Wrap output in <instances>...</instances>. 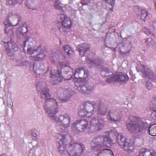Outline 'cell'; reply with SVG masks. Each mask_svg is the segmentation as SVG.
<instances>
[{
  "label": "cell",
  "mask_w": 156,
  "mask_h": 156,
  "mask_svg": "<svg viewBox=\"0 0 156 156\" xmlns=\"http://www.w3.org/2000/svg\"><path fill=\"white\" fill-rule=\"evenodd\" d=\"M150 107L152 111H155V108H156V99L154 97L151 101V103H150Z\"/></svg>",
  "instance_id": "74e56055"
},
{
  "label": "cell",
  "mask_w": 156,
  "mask_h": 156,
  "mask_svg": "<svg viewBox=\"0 0 156 156\" xmlns=\"http://www.w3.org/2000/svg\"><path fill=\"white\" fill-rule=\"evenodd\" d=\"M59 72L62 78L65 80H69L74 75L73 69L70 66L65 65H63L61 66Z\"/></svg>",
  "instance_id": "9a60e30c"
},
{
  "label": "cell",
  "mask_w": 156,
  "mask_h": 156,
  "mask_svg": "<svg viewBox=\"0 0 156 156\" xmlns=\"http://www.w3.org/2000/svg\"><path fill=\"white\" fill-rule=\"evenodd\" d=\"M19 2L18 1H7V3L9 5H15L16 3Z\"/></svg>",
  "instance_id": "ab89813d"
},
{
  "label": "cell",
  "mask_w": 156,
  "mask_h": 156,
  "mask_svg": "<svg viewBox=\"0 0 156 156\" xmlns=\"http://www.w3.org/2000/svg\"><path fill=\"white\" fill-rule=\"evenodd\" d=\"M5 48L7 53L10 55H13L18 51V47L12 41H9L5 43Z\"/></svg>",
  "instance_id": "7402d4cb"
},
{
  "label": "cell",
  "mask_w": 156,
  "mask_h": 156,
  "mask_svg": "<svg viewBox=\"0 0 156 156\" xmlns=\"http://www.w3.org/2000/svg\"><path fill=\"white\" fill-rule=\"evenodd\" d=\"M75 85L77 89L83 94H89L93 90V85L91 82H90L88 80H85L80 82H76Z\"/></svg>",
  "instance_id": "8fae6325"
},
{
  "label": "cell",
  "mask_w": 156,
  "mask_h": 156,
  "mask_svg": "<svg viewBox=\"0 0 156 156\" xmlns=\"http://www.w3.org/2000/svg\"><path fill=\"white\" fill-rule=\"evenodd\" d=\"M66 151L69 155H79L83 152L84 147L83 145L80 143H73L68 146Z\"/></svg>",
  "instance_id": "8992f818"
},
{
  "label": "cell",
  "mask_w": 156,
  "mask_h": 156,
  "mask_svg": "<svg viewBox=\"0 0 156 156\" xmlns=\"http://www.w3.org/2000/svg\"><path fill=\"white\" fill-rule=\"evenodd\" d=\"M74 94V91L68 88H60L57 91V98L62 102L67 101L73 96Z\"/></svg>",
  "instance_id": "9c48e42d"
},
{
  "label": "cell",
  "mask_w": 156,
  "mask_h": 156,
  "mask_svg": "<svg viewBox=\"0 0 156 156\" xmlns=\"http://www.w3.org/2000/svg\"><path fill=\"white\" fill-rule=\"evenodd\" d=\"M70 117L68 115H61L57 118L58 124L63 128H67L70 124Z\"/></svg>",
  "instance_id": "44dd1931"
},
{
  "label": "cell",
  "mask_w": 156,
  "mask_h": 156,
  "mask_svg": "<svg viewBox=\"0 0 156 156\" xmlns=\"http://www.w3.org/2000/svg\"><path fill=\"white\" fill-rule=\"evenodd\" d=\"M128 79H129L128 76L122 73H115L114 74H112L111 75H110L107 77V81L109 83H115V82L124 83L127 81Z\"/></svg>",
  "instance_id": "30bf717a"
},
{
  "label": "cell",
  "mask_w": 156,
  "mask_h": 156,
  "mask_svg": "<svg viewBox=\"0 0 156 156\" xmlns=\"http://www.w3.org/2000/svg\"><path fill=\"white\" fill-rule=\"evenodd\" d=\"M127 141H128L127 138L126 137V136L124 134H122L121 133H118L116 142L118 143V144L120 146V147L123 149V147H124V146L127 143Z\"/></svg>",
  "instance_id": "484cf974"
},
{
  "label": "cell",
  "mask_w": 156,
  "mask_h": 156,
  "mask_svg": "<svg viewBox=\"0 0 156 156\" xmlns=\"http://www.w3.org/2000/svg\"><path fill=\"white\" fill-rule=\"evenodd\" d=\"M52 59L55 62L62 63L64 61V56L60 52H54L52 54Z\"/></svg>",
  "instance_id": "f1b7e54d"
},
{
  "label": "cell",
  "mask_w": 156,
  "mask_h": 156,
  "mask_svg": "<svg viewBox=\"0 0 156 156\" xmlns=\"http://www.w3.org/2000/svg\"><path fill=\"white\" fill-rule=\"evenodd\" d=\"M44 109L50 116H54L58 110V105L57 101L54 98H48L44 104Z\"/></svg>",
  "instance_id": "277c9868"
},
{
  "label": "cell",
  "mask_w": 156,
  "mask_h": 156,
  "mask_svg": "<svg viewBox=\"0 0 156 156\" xmlns=\"http://www.w3.org/2000/svg\"><path fill=\"white\" fill-rule=\"evenodd\" d=\"M112 144L106 136H97L94 137L91 143V146L94 151H100L104 148H108Z\"/></svg>",
  "instance_id": "7a4b0ae2"
},
{
  "label": "cell",
  "mask_w": 156,
  "mask_h": 156,
  "mask_svg": "<svg viewBox=\"0 0 156 156\" xmlns=\"http://www.w3.org/2000/svg\"><path fill=\"white\" fill-rule=\"evenodd\" d=\"M20 21V18L17 14L15 13H9L7 16L6 23L9 24L10 26H15L18 24Z\"/></svg>",
  "instance_id": "ffe728a7"
},
{
  "label": "cell",
  "mask_w": 156,
  "mask_h": 156,
  "mask_svg": "<svg viewBox=\"0 0 156 156\" xmlns=\"http://www.w3.org/2000/svg\"><path fill=\"white\" fill-rule=\"evenodd\" d=\"M151 117L153 119H155L156 118V115H155V111H153L152 113H151Z\"/></svg>",
  "instance_id": "7bdbcfd3"
},
{
  "label": "cell",
  "mask_w": 156,
  "mask_h": 156,
  "mask_svg": "<svg viewBox=\"0 0 156 156\" xmlns=\"http://www.w3.org/2000/svg\"><path fill=\"white\" fill-rule=\"evenodd\" d=\"M130 43L128 41H124L122 42L121 47H120V51L121 52H124V50L127 48V49L129 51L130 49Z\"/></svg>",
  "instance_id": "d6a6232c"
},
{
  "label": "cell",
  "mask_w": 156,
  "mask_h": 156,
  "mask_svg": "<svg viewBox=\"0 0 156 156\" xmlns=\"http://www.w3.org/2000/svg\"><path fill=\"white\" fill-rule=\"evenodd\" d=\"M46 49L43 46H37V48L30 54V56L35 59V60H43L46 55Z\"/></svg>",
  "instance_id": "5bb4252c"
},
{
  "label": "cell",
  "mask_w": 156,
  "mask_h": 156,
  "mask_svg": "<svg viewBox=\"0 0 156 156\" xmlns=\"http://www.w3.org/2000/svg\"><path fill=\"white\" fill-rule=\"evenodd\" d=\"M104 120L101 118H94L90 122L88 126V130L90 133H94L102 129L104 126Z\"/></svg>",
  "instance_id": "52a82bcc"
},
{
  "label": "cell",
  "mask_w": 156,
  "mask_h": 156,
  "mask_svg": "<svg viewBox=\"0 0 156 156\" xmlns=\"http://www.w3.org/2000/svg\"><path fill=\"white\" fill-rule=\"evenodd\" d=\"M63 49L64 52H65L68 55H72V54H73V52H74V51H73L72 48H71L70 46L68 45V44H65V45H63Z\"/></svg>",
  "instance_id": "d590c367"
},
{
  "label": "cell",
  "mask_w": 156,
  "mask_h": 156,
  "mask_svg": "<svg viewBox=\"0 0 156 156\" xmlns=\"http://www.w3.org/2000/svg\"><path fill=\"white\" fill-rule=\"evenodd\" d=\"M49 66L46 61L44 60H35L34 63V72L39 75H43L48 71Z\"/></svg>",
  "instance_id": "ba28073f"
},
{
  "label": "cell",
  "mask_w": 156,
  "mask_h": 156,
  "mask_svg": "<svg viewBox=\"0 0 156 156\" xmlns=\"http://www.w3.org/2000/svg\"><path fill=\"white\" fill-rule=\"evenodd\" d=\"M139 155L141 156H154L155 155V152L153 150L143 148L140 151Z\"/></svg>",
  "instance_id": "f546056e"
},
{
  "label": "cell",
  "mask_w": 156,
  "mask_h": 156,
  "mask_svg": "<svg viewBox=\"0 0 156 156\" xmlns=\"http://www.w3.org/2000/svg\"><path fill=\"white\" fill-rule=\"evenodd\" d=\"M126 128L132 133H138L142 132L146 127L145 122L140 118L131 116L126 121Z\"/></svg>",
  "instance_id": "6da1fadb"
},
{
  "label": "cell",
  "mask_w": 156,
  "mask_h": 156,
  "mask_svg": "<svg viewBox=\"0 0 156 156\" xmlns=\"http://www.w3.org/2000/svg\"><path fill=\"white\" fill-rule=\"evenodd\" d=\"M148 133L150 135L152 136H155L156 135V124L154 123L151 124L148 128Z\"/></svg>",
  "instance_id": "836d02e7"
},
{
  "label": "cell",
  "mask_w": 156,
  "mask_h": 156,
  "mask_svg": "<svg viewBox=\"0 0 156 156\" xmlns=\"http://www.w3.org/2000/svg\"><path fill=\"white\" fill-rule=\"evenodd\" d=\"M106 107L104 106V105L102 104H100L99 105V107H98V113L99 115H104L105 113H106Z\"/></svg>",
  "instance_id": "8d00e7d4"
},
{
  "label": "cell",
  "mask_w": 156,
  "mask_h": 156,
  "mask_svg": "<svg viewBox=\"0 0 156 156\" xmlns=\"http://www.w3.org/2000/svg\"><path fill=\"white\" fill-rule=\"evenodd\" d=\"M146 85H147V88H148V89H149V90H150V89H151V88H152V85L151 82H148L147 83Z\"/></svg>",
  "instance_id": "60d3db41"
},
{
  "label": "cell",
  "mask_w": 156,
  "mask_h": 156,
  "mask_svg": "<svg viewBox=\"0 0 156 156\" xmlns=\"http://www.w3.org/2000/svg\"><path fill=\"white\" fill-rule=\"evenodd\" d=\"M147 13L146 11L143 10L141 11V13H140V18L143 20V21H145L146 18H147Z\"/></svg>",
  "instance_id": "f35d334b"
},
{
  "label": "cell",
  "mask_w": 156,
  "mask_h": 156,
  "mask_svg": "<svg viewBox=\"0 0 156 156\" xmlns=\"http://www.w3.org/2000/svg\"><path fill=\"white\" fill-rule=\"evenodd\" d=\"M108 118L112 121L117 122L121 119V114L119 112H118L116 110H110L108 112Z\"/></svg>",
  "instance_id": "cb8c5ba5"
},
{
  "label": "cell",
  "mask_w": 156,
  "mask_h": 156,
  "mask_svg": "<svg viewBox=\"0 0 156 156\" xmlns=\"http://www.w3.org/2000/svg\"><path fill=\"white\" fill-rule=\"evenodd\" d=\"M73 141L71 136L68 134L62 135L58 136V150L60 153H63L67 146L69 145Z\"/></svg>",
  "instance_id": "5b68a950"
},
{
  "label": "cell",
  "mask_w": 156,
  "mask_h": 156,
  "mask_svg": "<svg viewBox=\"0 0 156 156\" xmlns=\"http://www.w3.org/2000/svg\"><path fill=\"white\" fill-rule=\"evenodd\" d=\"M90 45L87 43H81L79 44L77 47V50L80 54V55H84L90 49Z\"/></svg>",
  "instance_id": "83f0119b"
},
{
  "label": "cell",
  "mask_w": 156,
  "mask_h": 156,
  "mask_svg": "<svg viewBox=\"0 0 156 156\" xmlns=\"http://www.w3.org/2000/svg\"><path fill=\"white\" fill-rule=\"evenodd\" d=\"M28 32V27L26 24H21L17 29V36L20 38L24 37Z\"/></svg>",
  "instance_id": "4316f807"
},
{
  "label": "cell",
  "mask_w": 156,
  "mask_h": 156,
  "mask_svg": "<svg viewBox=\"0 0 156 156\" xmlns=\"http://www.w3.org/2000/svg\"><path fill=\"white\" fill-rule=\"evenodd\" d=\"M137 71L144 77L149 79H154V74L152 71L149 69L147 67L142 65H138L136 66Z\"/></svg>",
  "instance_id": "ac0fdd59"
},
{
  "label": "cell",
  "mask_w": 156,
  "mask_h": 156,
  "mask_svg": "<svg viewBox=\"0 0 156 156\" xmlns=\"http://www.w3.org/2000/svg\"><path fill=\"white\" fill-rule=\"evenodd\" d=\"M117 136H118V133L115 130H110L108 132H107V135H106L107 138H108V140H109V141L112 144L116 143Z\"/></svg>",
  "instance_id": "d4e9b609"
},
{
  "label": "cell",
  "mask_w": 156,
  "mask_h": 156,
  "mask_svg": "<svg viewBox=\"0 0 156 156\" xmlns=\"http://www.w3.org/2000/svg\"><path fill=\"white\" fill-rule=\"evenodd\" d=\"M98 155L99 156H111L113 155V153L108 148H104L100 150L98 153Z\"/></svg>",
  "instance_id": "4dcf8cb0"
},
{
  "label": "cell",
  "mask_w": 156,
  "mask_h": 156,
  "mask_svg": "<svg viewBox=\"0 0 156 156\" xmlns=\"http://www.w3.org/2000/svg\"><path fill=\"white\" fill-rule=\"evenodd\" d=\"M134 147H135V146L133 145V143H132L129 140H128L127 143L123 147V149L126 152H133V151L134 150Z\"/></svg>",
  "instance_id": "1f68e13d"
},
{
  "label": "cell",
  "mask_w": 156,
  "mask_h": 156,
  "mask_svg": "<svg viewBox=\"0 0 156 156\" xmlns=\"http://www.w3.org/2000/svg\"><path fill=\"white\" fill-rule=\"evenodd\" d=\"M51 83L52 85H57L62 81V77L60 74V72L57 69H52L50 74Z\"/></svg>",
  "instance_id": "d6986e66"
},
{
  "label": "cell",
  "mask_w": 156,
  "mask_h": 156,
  "mask_svg": "<svg viewBox=\"0 0 156 156\" xmlns=\"http://www.w3.org/2000/svg\"><path fill=\"white\" fill-rule=\"evenodd\" d=\"M132 143H133V144L135 146L140 147V146H141L143 144L144 140L141 137H136L134 139V140Z\"/></svg>",
  "instance_id": "e575fe53"
},
{
  "label": "cell",
  "mask_w": 156,
  "mask_h": 156,
  "mask_svg": "<svg viewBox=\"0 0 156 156\" xmlns=\"http://www.w3.org/2000/svg\"><path fill=\"white\" fill-rule=\"evenodd\" d=\"M88 73L87 71L83 68H77L74 73L73 79L74 82H80L87 80Z\"/></svg>",
  "instance_id": "7c38bea8"
},
{
  "label": "cell",
  "mask_w": 156,
  "mask_h": 156,
  "mask_svg": "<svg viewBox=\"0 0 156 156\" xmlns=\"http://www.w3.org/2000/svg\"><path fill=\"white\" fill-rule=\"evenodd\" d=\"M73 130L77 132L80 133L83 132L88 126V121L85 119H81L76 121L73 124Z\"/></svg>",
  "instance_id": "e0dca14e"
},
{
  "label": "cell",
  "mask_w": 156,
  "mask_h": 156,
  "mask_svg": "<svg viewBox=\"0 0 156 156\" xmlns=\"http://www.w3.org/2000/svg\"><path fill=\"white\" fill-rule=\"evenodd\" d=\"M37 48V42L34 38L30 37L25 40L23 45V49L25 53L30 55Z\"/></svg>",
  "instance_id": "4fadbf2b"
},
{
  "label": "cell",
  "mask_w": 156,
  "mask_h": 156,
  "mask_svg": "<svg viewBox=\"0 0 156 156\" xmlns=\"http://www.w3.org/2000/svg\"><path fill=\"white\" fill-rule=\"evenodd\" d=\"M94 110V104L90 101L83 102L78 109V115L82 118H89L92 116Z\"/></svg>",
  "instance_id": "3957f363"
},
{
  "label": "cell",
  "mask_w": 156,
  "mask_h": 156,
  "mask_svg": "<svg viewBox=\"0 0 156 156\" xmlns=\"http://www.w3.org/2000/svg\"><path fill=\"white\" fill-rule=\"evenodd\" d=\"M32 136L34 138H37L38 137V133L37 132H32Z\"/></svg>",
  "instance_id": "b9f144b4"
},
{
  "label": "cell",
  "mask_w": 156,
  "mask_h": 156,
  "mask_svg": "<svg viewBox=\"0 0 156 156\" xmlns=\"http://www.w3.org/2000/svg\"><path fill=\"white\" fill-rule=\"evenodd\" d=\"M37 90L42 98L48 99L49 97V92L47 85L43 82H38L36 85Z\"/></svg>",
  "instance_id": "2e32d148"
},
{
  "label": "cell",
  "mask_w": 156,
  "mask_h": 156,
  "mask_svg": "<svg viewBox=\"0 0 156 156\" xmlns=\"http://www.w3.org/2000/svg\"><path fill=\"white\" fill-rule=\"evenodd\" d=\"M58 21L63 27L65 28H69L72 25L71 20L65 15H60L58 17Z\"/></svg>",
  "instance_id": "603a6c76"
}]
</instances>
